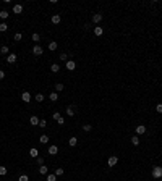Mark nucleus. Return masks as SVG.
<instances>
[{
    "mask_svg": "<svg viewBox=\"0 0 162 181\" xmlns=\"http://www.w3.org/2000/svg\"><path fill=\"white\" fill-rule=\"evenodd\" d=\"M152 176L156 180L162 178V167H152Z\"/></svg>",
    "mask_w": 162,
    "mask_h": 181,
    "instance_id": "obj_1",
    "label": "nucleus"
},
{
    "mask_svg": "<svg viewBox=\"0 0 162 181\" xmlns=\"http://www.w3.org/2000/svg\"><path fill=\"white\" fill-rule=\"evenodd\" d=\"M117 162H118V157H117V155H110L109 159H107V165L109 167H115Z\"/></svg>",
    "mask_w": 162,
    "mask_h": 181,
    "instance_id": "obj_2",
    "label": "nucleus"
},
{
    "mask_svg": "<svg viewBox=\"0 0 162 181\" xmlns=\"http://www.w3.org/2000/svg\"><path fill=\"white\" fill-rule=\"evenodd\" d=\"M65 68L70 70V71H73L75 68H76V63H75L73 60H67V61H65Z\"/></svg>",
    "mask_w": 162,
    "mask_h": 181,
    "instance_id": "obj_3",
    "label": "nucleus"
},
{
    "mask_svg": "<svg viewBox=\"0 0 162 181\" xmlns=\"http://www.w3.org/2000/svg\"><path fill=\"white\" fill-rule=\"evenodd\" d=\"M42 52H44V50H42V47H41V45H34V47H33V53H34L36 57L42 55Z\"/></svg>",
    "mask_w": 162,
    "mask_h": 181,
    "instance_id": "obj_4",
    "label": "nucleus"
},
{
    "mask_svg": "<svg viewBox=\"0 0 162 181\" xmlns=\"http://www.w3.org/2000/svg\"><path fill=\"white\" fill-rule=\"evenodd\" d=\"M101 21H102V15L101 13H94V15H92V23L97 24V23H101Z\"/></svg>",
    "mask_w": 162,
    "mask_h": 181,
    "instance_id": "obj_5",
    "label": "nucleus"
},
{
    "mask_svg": "<svg viewBox=\"0 0 162 181\" xmlns=\"http://www.w3.org/2000/svg\"><path fill=\"white\" fill-rule=\"evenodd\" d=\"M13 13H16V15H20V13H23V5H20V3H16V5H13Z\"/></svg>",
    "mask_w": 162,
    "mask_h": 181,
    "instance_id": "obj_6",
    "label": "nucleus"
},
{
    "mask_svg": "<svg viewBox=\"0 0 162 181\" xmlns=\"http://www.w3.org/2000/svg\"><path fill=\"white\" fill-rule=\"evenodd\" d=\"M136 134H146V126L144 125L136 126Z\"/></svg>",
    "mask_w": 162,
    "mask_h": 181,
    "instance_id": "obj_7",
    "label": "nucleus"
},
{
    "mask_svg": "<svg viewBox=\"0 0 162 181\" xmlns=\"http://www.w3.org/2000/svg\"><path fill=\"white\" fill-rule=\"evenodd\" d=\"M21 99H23V102H29V100H31V94H29L28 91H25V92L21 94Z\"/></svg>",
    "mask_w": 162,
    "mask_h": 181,
    "instance_id": "obj_8",
    "label": "nucleus"
},
{
    "mask_svg": "<svg viewBox=\"0 0 162 181\" xmlns=\"http://www.w3.org/2000/svg\"><path fill=\"white\" fill-rule=\"evenodd\" d=\"M39 175H49V170H47L46 165H41L39 167Z\"/></svg>",
    "mask_w": 162,
    "mask_h": 181,
    "instance_id": "obj_9",
    "label": "nucleus"
},
{
    "mask_svg": "<svg viewBox=\"0 0 162 181\" xmlns=\"http://www.w3.org/2000/svg\"><path fill=\"white\" fill-rule=\"evenodd\" d=\"M7 61H8V63H15L16 61V53H10V55L7 57Z\"/></svg>",
    "mask_w": 162,
    "mask_h": 181,
    "instance_id": "obj_10",
    "label": "nucleus"
},
{
    "mask_svg": "<svg viewBox=\"0 0 162 181\" xmlns=\"http://www.w3.org/2000/svg\"><path fill=\"white\" fill-rule=\"evenodd\" d=\"M39 118H37V117H31L29 118V123H31V125H33V126H37V125H39Z\"/></svg>",
    "mask_w": 162,
    "mask_h": 181,
    "instance_id": "obj_11",
    "label": "nucleus"
},
{
    "mask_svg": "<svg viewBox=\"0 0 162 181\" xmlns=\"http://www.w3.org/2000/svg\"><path fill=\"white\" fill-rule=\"evenodd\" d=\"M50 71H52V73H58V71H60V65H57V63L50 65Z\"/></svg>",
    "mask_w": 162,
    "mask_h": 181,
    "instance_id": "obj_12",
    "label": "nucleus"
},
{
    "mask_svg": "<svg viewBox=\"0 0 162 181\" xmlns=\"http://www.w3.org/2000/svg\"><path fill=\"white\" fill-rule=\"evenodd\" d=\"M67 115H68V117H75V108L71 107V105H68V107H67Z\"/></svg>",
    "mask_w": 162,
    "mask_h": 181,
    "instance_id": "obj_13",
    "label": "nucleus"
},
{
    "mask_svg": "<svg viewBox=\"0 0 162 181\" xmlns=\"http://www.w3.org/2000/svg\"><path fill=\"white\" fill-rule=\"evenodd\" d=\"M102 32H104V29H102L101 26H94V34L96 36H102Z\"/></svg>",
    "mask_w": 162,
    "mask_h": 181,
    "instance_id": "obj_14",
    "label": "nucleus"
},
{
    "mask_svg": "<svg viewBox=\"0 0 162 181\" xmlns=\"http://www.w3.org/2000/svg\"><path fill=\"white\" fill-rule=\"evenodd\" d=\"M29 155H31V157H34V159H37V157H39V152H37V149H36V147H33V149L29 151Z\"/></svg>",
    "mask_w": 162,
    "mask_h": 181,
    "instance_id": "obj_15",
    "label": "nucleus"
},
{
    "mask_svg": "<svg viewBox=\"0 0 162 181\" xmlns=\"http://www.w3.org/2000/svg\"><path fill=\"white\" fill-rule=\"evenodd\" d=\"M57 152H58V147H57V146H50V147H49V154H50V155H55Z\"/></svg>",
    "mask_w": 162,
    "mask_h": 181,
    "instance_id": "obj_16",
    "label": "nucleus"
},
{
    "mask_svg": "<svg viewBox=\"0 0 162 181\" xmlns=\"http://www.w3.org/2000/svg\"><path fill=\"white\" fill-rule=\"evenodd\" d=\"M39 142H42V144H47V142H49V136L47 134H42L39 138Z\"/></svg>",
    "mask_w": 162,
    "mask_h": 181,
    "instance_id": "obj_17",
    "label": "nucleus"
},
{
    "mask_svg": "<svg viewBox=\"0 0 162 181\" xmlns=\"http://www.w3.org/2000/svg\"><path fill=\"white\" fill-rule=\"evenodd\" d=\"M76 144H78V139L75 138V136H73V138H70V141H68V146H71V147H75Z\"/></svg>",
    "mask_w": 162,
    "mask_h": 181,
    "instance_id": "obj_18",
    "label": "nucleus"
},
{
    "mask_svg": "<svg viewBox=\"0 0 162 181\" xmlns=\"http://www.w3.org/2000/svg\"><path fill=\"white\" fill-rule=\"evenodd\" d=\"M49 99H50L52 102H57V100H58V94H57V92H50Z\"/></svg>",
    "mask_w": 162,
    "mask_h": 181,
    "instance_id": "obj_19",
    "label": "nucleus"
},
{
    "mask_svg": "<svg viewBox=\"0 0 162 181\" xmlns=\"http://www.w3.org/2000/svg\"><path fill=\"white\" fill-rule=\"evenodd\" d=\"M50 19H52V23H54V24H58V23H60V15H54L52 16V18H50Z\"/></svg>",
    "mask_w": 162,
    "mask_h": 181,
    "instance_id": "obj_20",
    "label": "nucleus"
},
{
    "mask_svg": "<svg viewBox=\"0 0 162 181\" xmlns=\"http://www.w3.org/2000/svg\"><path fill=\"white\" fill-rule=\"evenodd\" d=\"M131 144L133 146H139V138H138V136H133L131 138Z\"/></svg>",
    "mask_w": 162,
    "mask_h": 181,
    "instance_id": "obj_21",
    "label": "nucleus"
},
{
    "mask_svg": "<svg viewBox=\"0 0 162 181\" xmlns=\"http://www.w3.org/2000/svg\"><path fill=\"white\" fill-rule=\"evenodd\" d=\"M7 29H8V24L7 23H0V32H5Z\"/></svg>",
    "mask_w": 162,
    "mask_h": 181,
    "instance_id": "obj_22",
    "label": "nucleus"
},
{
    "mask_svg": "<svg viewBox=\"0 0 162 181\" xmlns=\"http://www.w3.org/2000/svg\"><path fill=\"white\" fill-rule=\"evenodd\" d=\"M31 39H33L34 42H39V40H41V36H39V34H37V32H34L33 36H31Z\"/></svg>",
    "mask_w": 162,
    "mask_h": 181,
    "instance_id": "obj_23",
    "label": "nucleus"
},
{
    "mask_svg": "<svg viewBox=\"0 0 162 181\" xmlns=\"http://www.w3.org/2000/svg\"><path fill=\"white\" fill-rule=\"evenodd\" d=\"M0 18H2V19L8 18V11H7V10H2V11H0Z\"/></svg>",
    "mask_w": 162,
    "mask_h": 181,
    "instance_id": "obj_24",
    "label": "nucleus"
},
{
    "mask_svg": "<svg viewBox=\"0 0 162 181\" xmlns=\"http://www.w3.org/2000/svg\"><path fill=\"white\" fill-rule=\"evenodd\" d=\"M55 49H57V42H55V40L49 42V50H55Z\"/></svg>",
    "mask_w": 162,
    "mask_h": 181,
    "instance_id": "obj_25",
    "label": "nucleus"
},
{
    "mask_svg": "<svg viewBox=\"0 0 162 181\" xmlns=\"http://www.w3.org/2000/svg\"><path fill=\"white\" fill-rule=\"evenodd\" d=\"M47 181H57V176H55V173H50V175H47Z\"/></svg>",
    "mask_w": 162,
    "mask_h": 181,
    "instance_id": "obj_26",
    "label": "nucleus"
},
{
    "mask_svg": "<svg viewBox=\"0 0 162 181\" xmlns=\"http://www.w3.org/2000/svg\"><path fill=\"white\" fill-rule=\"evenodd\" d=\"M58 91H63V84H62V83L55 84V92H58Z\"/></svg>",
    "mask_w": 162,
    "mask_h": 181,
    "instance_id": "obj_27",
    "label": "nucleus"
},
{
    "mask_svg": "<svg viewBox=\"0 0 162 181\" xmlns=\"http://www.w3.org/2000/svg\"><path fill=\"white\" fill-rule=\"evenodd\" d=\"M36 100L37 102H44V94H41V92H39V94H36Z\"/></svg>",
    "mask_w": 162,
    "mask_h": 181,
    "instance_id": "obj_28",
    "label": "nucleus"
},
{
    "mask_svg": "<svg viewBox=\"0 0 162 181\" xmlns=\"http://www.w3.org/2000/svg\"><path fill=\"white\" fill-rule=\"evenodd\" d=\"M7 172H8V170H7V168H5L3 165L0 167V176H5V175H7Z\"/></svg>",
    "mask_w": 162,
    "mask_h": 181,
    "instance_id": "obj_29",
    "label": "nucleus"
},
{
    "mask_svg": "<svg viewBox=\"0 0 162 181\" xmlns=\"http://www.w3.org/2000/svg\"><path fill=\"white\" fill-rule=\"evenodd\" d=\"M63 175V168H55V176H62Z\"/></svg>",
    "mask_w": 162,
    "mask_h": 181,
    "instance_id": "obj_30",
    "label": "nucleus"
},
{
    "mask_svg": "<svg viewBox=\"0 0 162 181\" xmlns=\"http://www.w3.org/2000/svg\"><path fill=\"white\" fill-rule=\"evenodd\" d=\"M91 129H92V126H91V125H84V126H83V131H86V133H89Z\"/></svg>",
    "mask_w": 162,
    "mask_h": 181,
    "instance_id": "obj_31",
    "label": "nucleus"
},
{
    "mask_svg": "<svg viewBox=\"0 0 162 181\" xmlns=\"http://www.w3.org/2000/svg\"><path fill=\"white\" fill-rule=\"evenodd\" d=\"M18 181H29V176H28V175H21Z\"/></svg>",
    "mask_w": 162,
    "mask_h": 181,
    "instance_id": "obj_32",
    "label": "nucleus"
},
{
    "mask_svg": "<svg viewBox=\"0 0 162 181\" xmlns=\"http://www.w3.org/2000/svg\"><path fill=\"white\" fill-rule=\"evenodd\" d=\"M8 50H10V49H8V45H3L2 49H0V52H2V53H8Z\"/></svg>",
    "mask_w": 162,
    "mask_h": 181,
    "instance_id": "obj_33",
    "label": "nucleus"
},
{
    "mask_svg": "<svg viewBox=\"0 0 162 181\" xmlns=\"http://www.w3.org/2000/svg\"><path fill=\"white\" fill-rule=\"evenodd\" d=\"M36 162L39 163V167H41V165H44V157H37V159H36Z\"/></svg>",
    "mask_w": 162,
    "mask_h": 181,
    "instance_id": "obj_34",
    "label": "nucleus"
},
{
    "mask_svg": "<svg viewBox=\"0 0 162 181\" xmlns=\"http://www.w3.org/2000/svg\"><path fill=\"white\" fill-rule=\"evenodd\" d=\"M39 126H41V128H46V126H47V121H46V120L42 118V120L39 121Z\"/></svg>",
    "mask_w": 162,
    "mask_h": 181,
    "instance_id": "obj_35",
    "label": "nucleus"
},
{
    "mask_svg": "<svg viewBox=\"0 0 162 181\" xmlns=\"http://www.w3.org/2000/svg\"><path fill=\"white\" fill-rule=\"evenodd\" d=\"M60 60L67 61V60H68V55H67V53H65V52H63V53H60Z\"/></svg>",
    "mask_w": 162,
    "mask_h": 181,
    "instance_id": "obj_36",
    "label": "nucleus"
},
{
    "mask_svg": "<svg viewBox=\"0 0 162 181\" xmlns=\"http://www.w3.org/2000/svg\"><path fill=\"white\" fill-rule=\"evenodd\" d=\"M156 112H157V113H162V104H157L156 105Z\"/></svg>",
    "mask_w": 162,
    "mask_h": 181,
    "instance_id": "obj_37",
    "label": "nucleus"
},
{
    "mask_svg": "<svg viewBox=\"0 0 162 181\" xmlns=\"http://www.w3.org/2000/svg\"><path fill=\"white\" fill-rule=\"evenodd\" d=\"M21 37H23L21 32H16V34H15V40H21Z\"/></svg>",
    "mask_w": 162,
    "mask_h": 181,
    "instance_id": "obj_38",
    "label": "nucleus"
},
{
    "mask_svg": "<svg viewBox=\"0 0 162 181\" xmlns=\"http://www.w3.org/2000/svg\"><path fill=\"white\" fill-rule=\"evenodd\" d=\"M57 123H58V125H63V123H65V118L63 117H58L57 118Z\"/></svg>",
    "mask_w": 162,
    "mask_h": 181,
    "instance_id": "obj_39",
    "label": "nucleus"
},
{
    "mask_svg": "<svg viewBox=\"0 0 162 181\" xmlns=\"http://www.w3.org/2000/svg\"><path fill=\"white\" fill-rule=\"evenodd\" d=\"M5 78V73H3V70H0V79H3Z\"/></svg>",
    "mask_w": 162,
    "mask_h": 181,
    "instance_id": "obj_40",
    "label": "nucleus"
},
{
    "mask_svg": "<svg viewBox=\"0 0 162 181\" xmlns=\"http://www.w3.org/2000/svg\"><path fill=\"white\" fill-rule=\"evenodd\" d=\"M58 117H60V113H58V112H55V113H54V120H57Z\"/></svg>",
    "mask_w": 162,
    "mask_h": 181,
    "instance_id": "obj_41",
    "label": "nucleus"
},
{
    "mask_svg": "<svg viewBox=\"0 0 162 181\" xmlns=\"http://www.w3.org/2000/svg\"><path fill=\"white\" fill-rule=\"evenodd\" d=\"M159 181H162V180H159Z\"/></svg>",
    "mask_w": 162,
    "mask_h": 181,
    "instance_id": "obj_42",
    "label": "nucleus"
}]
</instances>
